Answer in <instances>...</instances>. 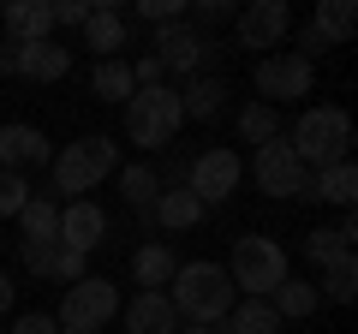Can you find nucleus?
<instances>
[{"label":"nucleus","mask_w":358,"mask_h":334,"mask_svg":"<svg viewBox=\"0 0 358 334\" xmlns=\"http://www.w3.org/2000/svg\"><path fill=\"white\" fill-rule=\"evenodd\" d=\"M167 305H173V317L197 322V328H215L239 305V293H233L221 263H179V275L167 281Z\"/></svg>","instance_id":"nucleus-1"},{"label":"nucleus","mask_w":358,"mask_h":334,"mask_svg":"<svg viewBox=\"0 0 358 334\" xmlns=\"http://www.w3.org/2000/svg\"><path fill=\"white\" fill-rule=\"evenodd\" d=\"M287 150L299 155L305 173H322V167L346 161L352 155V119H346V108H305L299 126L287 131Z\"/></svg>","instance_id":"nucleus-2"},{"label":"nucleus","mask_w":358,"mask_h":334,"mask_svg":"<svg viewBox=\"0 0 358 334\" xmlns=\"http://www.w3.org/2000/svg\"><path fill=\"white\" fill-rule=\"evenodd\" d=\"M48 161H54V191H66V197L78 203V197L96 191L108 173H120V143L102 138V131H90V138L66 143V150L48 155Z\"/></svg>","instance_id":"nucleus-3"},{"label":"nucleus","mask_w":358,"mask_h":334,"mask_svg":"<svg viewBox=\"0 0 358 334\" xmlns=\"http://www.w3.org/2000/svg\"><path fill=\"white\" fill-rule=\"evenodd\" d=\"M227 281H233V293L268 298L287 281V251L268 239V233H245V239L233 245V257H227Z\"/></svg>","instance_id":"nucleus-4"},{"label":"nucleus","mask_w":358,"mask_h":334,"mask_svg":"<svg viewBox=\"0 0 358 334\" xmlns=\"http://www.w3.org/2000/svg\"><path fill=\"white\" fill-rule=\"evenodd\" d=\"M179 126H185V108H179L173 84L138 90L126 102V131H131V143H143V150H167V143L179 138Z\"/></svg>","instance_id":"nucleus-5"},{"label":"nucleus","mask_w":358,"mask_h":334,"mask_svg":"<svg viewBox=\"0 0 358 334\" xmlns=\"http://www.w3.org/2000/svg\"><path fill=\"white\" fill-rule=\"evenodd\" d=\"M114 317H120V286L102 281V275H84L78 286H66L60 310H54L60 334H102Z\"/></svg>","instance_id":"nucleus-6"},{"label":"nucleus","mask_w":358,"mask_h":334,"mask_svg":"<svg viewBox=\"0 0 358 334\" xmlns=\"http://www.w3.org/2000/svg\"><path fill=\"white\" fill-rule=\"evenodd\" d=\"M155 60H162V72H179V78H203L209 66H215V42L203 36V30L185 18V24H162L150 36Z\"/></svg>","instance_id":"nucleus-7"},{"label":"nucleus","mask_w":358,"mask_h":334,"mask_svg":"<svg viewBox=\"0 0 358 334\" xmlns=\"http://www.w3.org/2000/svg\"><path fill=\"white\" fill-rule=\"evenodd\" d=\"M239 180H245V161L221 143V150H203V155H197V161L185 167V180H179V185H185L203 209H221L233 191H239Z\"/></svg>","instance_id":"nucleus-8"},{"label":"nucleus","mask_w":358,"mask_h":334,"mask_svg":"<svg viewBox=\"0 0 358 334\" xmlns=\"http://www.w3.org/2000/svg\"><path fill=\"white\" fill-rule=\"evenodd\" d=\"M310 84H317V66H310L305 54H263V60H257V96H263L268 108L310 96Z\"/></svg>","instance_id":"nucleus-9"},{"label":"nucleus","mask_w":358,"mask_h":334,"mask_svg":"<svg viewBox=\"0 0 358 334\" xmlns=\"http://www.w3.org/2000/svg\"><path fill=\"white\" fill-rule=\"evenodd\" d=\"M287 30H293L287 0H251L245 13H233V36H239V48H281Z\"/></svg>","instance_id":"nucleus-10"},{"label":"nucleus","mask_w":358,"mask_h":334,"mask_svg":"<svg viewBox=\"0 0 358 334\" xmlns=\"http://www.w3.org/2000/svg\"><path fill=\"white\" fill-rule=\"evenodd\" d=\"M251 173H257V185H263L268 197H305V167H299V155L287 150V138H275V143H263V150L251 155Z\"/></svg>","instance_id":"nucleus-11"},{"label":"nucleus","mask_w":358,"mask_h":334,"mask_svg":"<svg viewBox=\"0 0 358 334\" xmlns=\"http://www.w3.org/2000/svg\"><path fill=\"white\" fill-rule=\"evenodd\" d=\"M108 239V209L102 203H90V197H78V203L60 209V245L66 251H96V245Z\"/></svg>","instance_id":"nucleus-12"},{"label":"nucleus","mask_w":358,"mask_h":334,"mask_svg":"<svg viewBox=\"0 0 358 334\" xmlns=\"http://www.w3.org/2000/svg\"><path fill=\"white\" fill-rule=\"evenodd\" d=\"M0 24H6V42H54V0H6L0 6Z\"/></svg>","instance_id":"nucleus-13"},{"label":"nucleus","mask_w":358,"mask_h":334,"mask_svg":"<svg viewBox=\"0 0 358 334\" xmlns=\"http://www.w3.org/2000/svg\"><path fill=\"white\" fill-rule=\"evenodd\" d=\"M305 197H310V203L352 209V203H358V167H352V155L334 161V167H322V173H310V180H305Z\"/></svg>","instance_id":"nucleus-14"},{"label":"nucleus","mask_w":358,"mask_h":334,"mask_svg":"<svg viewBox=\"0 0 358 334\" xmlns=\"http://www.w3.org/2000/svg\"><path fill=\"white\" fill-rule=\"evenodd\" d=\"M13 48H18V42H13ZM66 72H72V48H60V42H24V48H18V78L60 84Z\"/></svg>","instance_id":"nucleus-15"},{"label":"nucleus","mask_w":358,"mask_h":334,"mask_svg":"<svg viewBox=\"0 0 358 334\" xmlns=\"http://www.w3.org/2000/svg\"><path fill=\"white\" fill-rule=\"evenodd\" d=\"M84 48H96L102 60H120V48H126V13L114 0H96V13L84 24Z\"/></svg>","instance_id":"nucleus-16"},{"label":"nucleus","mask_w":358,"mask_h":334,"mask_svg":"<svg viewBox=\"0 0 358 334\" xmlns=\"http://www.w3.org/2000/svg\"><path fill=\"white\" fill-rule=\"evenodd\" d=\"M209 209L197 203L185 185H162V197H155V209H150V227H167V233H185V227H197Z\"/></svg>","instance_id":"nucleus-17"},{"label":"nucleus","mask_w":358,"mask_h":334,"mask_svg":"<svg viewBox=\"0 0 358 334\" xmlns=\"http://www.w3.org/2000/svg\"><path fill=\"white\" fill-rule=\"evenodd\" d=\"M42 161H48V138L36 126H0V167L24 173V167H42Z\"/></svg>","instance_id":"nucleus-18"},{"label":"nucleus","mask_w":358,"mask_h":334,"mask_svg":"<svg viewBox=\"0 0 358 334\" xmlns=\"http://www.w3.org/2000/svg\"><path fill=\"white\" fill-rule=\"evenodd\" d=\"M179 275V257L167 251L162 239H150V245H138V257H131V281L143 286V293H167V281Z\"/></svg>","instance_id":"nucleus-19"},{"label":"nucleus","mask_w":358,"mask_h":334,"mask_svg":"<svg viewBox=\"0 0 358 334\" xmlns=\"http://www.w3.org/2000/svg\"><path fill=\"white\" fill-rule=\"evenodd\" d=\"M126 334H179V317L167 305V293H138L126 305Z\"/></svg>","instance_id":"nucleus-20"},{"label":"nucleus","mask_w":358,"mask_h":334,"mask_svg":"<svg viewBox=\"0 0 358 334\" xmlns=\"http://www.w3.org/2000/svg\"><path fill=\"white\" fill-rule=\"evenodd\" d=\"M120 197H126V203L138 209V221L150 227V209H155V197H162V173H155L150 161H131V167H120Z\"/></svg>","instance_id":"nucleus-21"},{"label":"nucleus","mask_w":358,"mask_h":334,"mask_svg":"<svg viewBox=\"0 0 358 334\" xmlns=\"http://www.w3.org/2000/svg\"><path fill=\"white\" fill-rule=\"evenodd\" d=\"M317 305H322V293H317L310 281H293V275H287V281L275 286V293H268V310H275L281 322H305Z\"/></svg>","instance_id":"nucleus-22"},{"label":"nucleus","mask_w":358,"mask_h":334,"mask_svg":"<svg viewBox=\"0 0 358 334\" xmlns=\"http://www.w3.org/2000/svg\"><path fill=\"white\" fill-rule=\"evenodd\" d=\"M221 96H227V84H221L215 72H203V78H185L179 108H185V119H215L221 114Z\"/></svg>","instance_id":"nucleus-23"},{"label":"nucleus","mask_w":358,"mask_h":334,"mask_svg":"<svg viewBox=\"0 0 358 334\" xmlns=\"http://www.w3.org/2000/svg\"><path fill=\"white\" fill-rule=\"evenodd\" d=\"M310 30H317L322 42H352V30H358V6L352 0H317V18H310Z\"/></svg>","instance_id":"nucleus-24"},{"label":"nucleus","mask_w":358,"mask_h":334,"mask_svg":"<svg viewBox=\"0 0 358 334\" xmlns=\"http://www.w3.org/2000/svg\"><path fill=\"white\" fill-rule=\"evenodd\" d=\"M18 227H24L30 245H60V203H48V197H30V203L18 209Z\"/></svg>","instance_id":"nucleus-25"},{"label":"nucleus","mask_w":358,"mask_h":334,"mask_svg":"<svg viewBox=\"0 0 358 334\" xmlns=\"http://www.w3.org/2000/svg\"><path fill=\"white\" fill-rule=\"evenodd\" d=\"M90 90L102 96V102H131V96H138V78H131L126 60H96V72H90Z\"/></svg>","instance_id":"nucleus-26"},{"label":"nucleus","mask_w":358,"mask_h":334,"mask_svg":"<svg viewBox=\"0 0 358 334\" xmlns=\"http://www.w3.org/2000/svg\"><path fill=\"white\" fill-rule=\"evenodd\" d=\"M317 269H322V286H317V293H329L334 305H346V298L358 293V257H352V251H334V257L317 263Z\"/></svg>","instance_id":"nucleus-27"},{"label":"nucleus","mask_w":358,"mask_h":334,"mask_svg":"<svg viewBox=\"0 0 358 334\" xmlns=\"http://www.w3.org/2000/svg\"><path fill=\"white\" fill-rule=\"evenodd\" d=\"M227 334H281V317L268 310V298H245L227 310Z\"/></svg>","instance_id":"nucleus-28"},{"label":"nucleus","mask_w":358,"mask_h":334,"mask_svg":"<svg viewBox=\"0 0 358 334\" xmlns=\"http://www.w3.org/2000/svg\"><path fill=\"white\" fill-rule=\"evenodd\" d=\"M352 239H358V221H352V209H346L341 227H317V233L305 239V257H310V263H329L334 251H352Z\"/></svg>","instance_id":"nucleus-29"},{"label":"nucleus","mask_w":358,"mask_h":334,"mask_svg":"<svg viewBox=\"0 0 358 334\" xmlns=\"http://www.w3.org/2000/svg\"><path fill=\"white\" fill-rule=\"evenodd\" d=\"M239 138L251 143V150L275 143V138H281V114H275L268 102H251V108H239Z\"/></svg>","instance_id":"nucleus-30"},{"label":"nucleus","mask_w":358,"mask_h":334,"mask_svg":"<svg viewBox=\"0 0 358 334\" xmlns=\"http://www.w3.org/2000/svg\"><path fill=\"white\" fill-rule=\"evenodd\" d=\"M131 18H143V24H185V18H192V6H185V0H138V6H131Z\"/></svg>","instance_id":"nucleus-31"},{"label":"nucleus","mask_w":358,"mask_h":334,"mask_svg":"<svg viewBox=\"0 0 358 334\" xmlns=\"http://www.w3.org/2000/svg\"><path fill=\"white\" fill-rule=\"evenodd\" d=\"M30 203V185L24 173H13V167H0V221H18V209Z\"/></svg>","instance_id":"nucleus-32"},{"label":"nucleus","mask_w":358,"mask_h":334,"mask_svg":"<svg viewBox=\"0 0 358 334\" xmlns=\"http://www.w3.org/2000/svg\"><path fill=\"white\" fill-rule=\"evenodd\" d=\"M48 281L78 286V281H84V251H66V245H54V269H48Z\"/></svg>","instance_id":"nucleus-33"},{"label":"nucleus","mask_w":358,"mask_h":334,"mask_svg":"<svg viewBox=\"0 0 358 334\" xmlns=\"http://www.w3.org/2000/svg\"><path fill=\"white\" fill-rule=\"evenodd\" d=\"M90 13H96L90 0H60V6H54V24H66V30H84V24H90Z\"/></svg>","instance_id":"nucleus-34"},{"label":"nucleus","mask_w":358,"mask_h":334,"mask_svg":"<svg viewBox=\"0 0 358 334\" xmlns=\"http://www.w3.org/2000/svg\"><path fill=\"white\" fill-rule=\"evenodd\" d=\"M18 257H24L30 275H48V269H54V245H30V239H18Z\"/></svg>","instance_id":"nucleus-35"},{"label":"nucleus","mask_w":358,"mask_h":334,"mask_svg":"<svg viewBox=\"0 0 358 334\" xmlns=\"http://www.w3.org/2000/svg\"><path fill=\"white\" fill-rule=\"evenodd\" d=\"M6 334H60V322H54L48 310H30V317H18Z\"/></svg>","instance_id":"nucleus-36"},{"label":"nucleus","mask_w":358,"mask_h":334,"mask_svg":"<svg viewBox=\"0 0 358 334\" xmlns=\"http://www.w3.org/2000/svg\"><path fill=\"white\" fill-rule=\"evenodd\" d=\"M0 72L18 78V48H13V42H0Z\"/></svg>","instance_id":"nucleus-37"},{"label":"nucleus","mask_w":358,"mask_h":334,"mask_svg":"<svg viewBox=\"0 0 358 334\" xmlns=\"http://www.w3.org/2000/svg\"><path fill=\"white\" fill-rule=\"evenodd\" d=\"M13 293H18V286H13V275L0 269V317H6V310H13Z\"/></svg>","instance_id":"nucleus-38"},{"label":"nucleus","mask_w":358,"mask_h":334,"mask_svg":"<svg viewBox=\"0 0 358 334\" xmlns=\"http://www.w3.org/2000/svg\"><path fill=\"white\" fill-rule=\"evenodd\" d=\"M179 334H215V328H197V322H185V328H179Z\"/></svg>","instance_id":"nucleus-39"},{"label":"nucleus","mask_w":358,"mask_h":334,"mask_svg":"<svg viewBox=\"0 0 358 334\" xmlns=\"http://www.w3.org/2000/svg\"><path fill=\"white\" fill-rule=\"evenodd\" d=\"M0 334H6V328H0Z\"/></svg>","instance_id":"nucleus-40"}]
</instances>
